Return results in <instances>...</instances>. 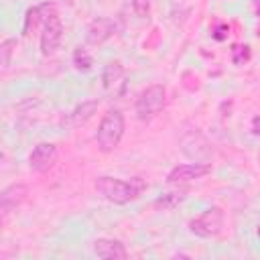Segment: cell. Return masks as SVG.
<instances>
[{"instance_id": "5", "label": "cell", "mask_w": 260, "mask_h": 260, "mask_svg": "<svg viewBox=\"0 0 260 260\" xmlns=\"http://www.w3.org/2000/svg\"><path fill=\"white\" fill-rule=\"evenodd\" d=\"M61 39H63V22L59 14L53 12L41 26V55L43 57L53 55L59 49Z\"/></svg>"}, {"instance_id": "6", "label": "cell", "mask_w": 260, "mask_h": 260, "mask_svg": "<svg viewBox=\"0 0 260 260\" xmlns=\"http://www.w3.org/2000/svg\"><path fill=\"white\" fill-rule=\"evenodd\" d=\"M209 173H211V162H185V165H177L169 171L167 183H171V185L189 183V181L203 179Z\"/></svg>"}, {"instance_id": "2", "label": "cell", "mask_w": 260, "mask_h": 260, "mask_svg": "<svg viewBox=\"0 0 260 260\" xmlns=\"http://www.w3.org/2000/svg\"><path fill=\"white\" fill-rule=\"evenodd\" d=\"M124 130H126L124 114L120 110H108L98 126V132H95L98 148L102 152H112L114 148H118V144L124 136Z\"/></svg>"}, {"instance_id": "10", "label": "cell", "mask_w": 260, "mask_h": 260, "mask_svg": "<svg viewBox=\"0 0 260 260\" xmlns=\"http://www.w3.org/2000/svg\"><path fill=\"white\" fill-rule=\"evenodd\" d=\"M126 71L120 61H110L102 71V85L108 93H118L126 85Z\"/></svg>"}, {"instance_id": "7", "label": "cell", "mask_w": 260, "mask_h": 260, "mask_svg": "<svg viewBox=\"0 0 260 260\" xmlns=\"http://www.w3.org/2000/svg\"><path fill=\"white\" fill-rule=\"evenodd\" d=\"M57 144L53 142H39L28 154V167L32 173H47L57 162Z\"/></svg>"}, {"instance_id": "8", "label": "cell", "mask_w": 260, "mask_h": 260, "mask_svg": "<svg viewBox=\"0 0 260 260\" xmlns=\"http://www.w3.org/2000/svg\"><path fill=\"white\" fill-rule=\"evenodd\" d=\"M116 32V22L112 18L100 16L95 20H91L85 28V43L91 47H100L104 45L108 39H112V35Z\"/></svg>"}, {"instance_id": "20", "label": "cell", "mask_w": 260, "mask_h": 260, "mask_svg": "<svg viewBox=\"0 0 260 260\" xmlns=\"http://www.w3.org/2000/svg\"><path fill=\"white\" fill-rule=\"evenodd\" d=\"M252 132H254V134H260V116H256V118L252 120Z\"/></svg>"}, {"instance_id": "3", "label": "cell", "mask_w": 260, "mask_h": 260, "mask_svg": "<svg viewBox=\"0 0 260 260\" xmlns=\"http://www.w3.org/2000/svg\"><path fill=\"white\" fill-rule=\"evenodd\" d=\"M165 102H167V89H165V85L152 83L146 89H142L140 95L136 98V106H134L138 120L150 122L165 108Z\"/></svg>"}, {"instance_id": "1", "label": "cell", "mask_w": 260, "mask_h": 260, "mask_svg": "<svg viewBox=\"0 0 260 260\" xmlns=\"http://www.w3.org/2000/svg\"><path fill=\"white\" fill-rule=\"evenodd\" d=\"M95 193L114 203V205H126L134 199H138L146 191V181L142 177H130V179H118V177H98L93 181Z\"/></svg>"}, {"instance_id": "19", "label": "cell", "mask_w": 260, "mask_h": 260, "mask_svg": "<svg viewBox=\"0 0 260 260\" xmlns=\"http://www.w3.org/2000/svg\"><path fill=\"white\" fill-rule=\"evenodd\" d=\"M228 35H230V26L228 24H217L215 28H213V32H211V37L215 39V41H225L228 39Z\"/></svg>"}, {"instance_id": "13", "label": "cell", "mask_w": 260, "mask_h": 260, "mask_svg": "<svg viewBox=\"0 0 260 260\" xmlns=\"http://www.w3.org/2000/svg\"><path fill=\"white\" fill-rule=\"evenodd\" d=\"M100 102L98 100H87V102H81L79 106H75L71 110V114L67 116V124L71 128H77V126H83L87 120H91V116L95 114Z\"/></svg>"}, {"instance_id": "4", "label": "cell", "mask_w": 260, "mask_h": 260, "mask_svg": "<svg viewBox=\"0 0 260 260\" xmlns=\"http://www.w3.org/2000/svg\"><path fill=\"white\" fill-rule=\"evenodd\" d=\"M221 230H223V211L217 205L205 209L201 215L189 221V232L195 234L197 238H217Z\"/></svg>"}, {"instance_id": "12", "label": "cell", "mask_w": 260, "mask_h": 260, "mask_svg": "<svg viewBox=\"0 0 260 260\" xmlns=\"http://www.w3.org/2000/svg\"><path fill=\"white\" fill-rule=\"evenodd\" d=\"M26 193H28V189H26V185H22V183H12V185H8V187L0 193V211H2V213H10L12 209H16V207L26 199Z\"/></svg>"}, {"instance_id": "18", "label": "cell", "mask_w": 260, "mask_h": 260, "mask_svg": "<svg viewBox=\"0 0 260 260\" xmlns=\"http://www.w3.org/2000/svg\"><path fill=\"white\" fill-rule=\"evenodd\" d=\"M183 199H185V195H183V193H167V195H162V197L156 201V205H162V207H173V205L181 203Z\"/></svg>"}, {"instance_id": "15", "label": "cell", "mask_w": 260, "mask_h": 260, "mask_svg": "<svg viewBox=\"0 0 260 260\" xmlns=\"http://www.w3.org/2000/svg\"><path fill=\"white\" fill-rule=\"evenodd\" d=\"M250 57H252V53H250V47L248 45H232V49H230V59H232V63L234 65H244V63H248L250 61Z\"/></svg>"}, {"instance_id": "17", "label": "cell", "mask_w": 260, "mask_h": 260, "mask_svg": "<svg viewBox=\"0 0 260 260\" xmlns=\"http://www.w3.org/2000/svg\"><path fill=\"white\" fill-rule=\"evenodd\" d=\"M130 4L138 18H146L150 14V0H130Z\"/></svg>"}, {"instance_id": "21", "label": "cell", "mask_w": 260, "mask_h": 260, "mask_svg": "<svg viewBox=\"0 0 260 260\" xmlns=\"http://www.w3.org/2000/svg\"><path fill=\"white\" fill-rule=\"evenodd\" d=\"M256 234H258V238H260V223H258V230H256Z\"/></svg>"}, {"instance_id": "16", "label": "cell", "mask_w": 260, "mask_h": 260, "mask_svg": "<svg viewBox=\"0 0 260 260\" xmlns=\"http://www.w3.org/2000/svg\"><path fill=\"white\" fill-rule=\"evenodd\" d=\"M16 39H4L2 45H0V63H2V69H8L10 65V59H12V53L16 51Z\"/></svg>"}, {"instance_id": "11", "label": "cell", "mask_w": 260, "mask_h": 260, "mask_svg": "<svg viewBox=\"0 0 260 260\" xmlns=\"http://www.w3.org/2000/svg\"><path fill=\"white\" fill-rule=\"evenodd\" d=\"M93 252L102 260H126L128 258L126 246L120 240H112V238H98L93 242Z\"/></svg>"}, {"instance_id": "14", "label": "cell", "mask_w": 260, "mask_h": 260, "mask_svg": "<svg viewBox=\"0 0 260 260\" xmlns=\"http://www.w3.org/2000/svg\"><path fill=\"white\" fill-rule=\"evenodd\" d=\"M71 63H73V67H75L77 71L87 73V71H91V67H93V57L89 55V51H87L85 47H75V49H73V55H71Z\"/></svg>"}, {"instance_id": "9", "label": "cell", "mask_w": 260, "mask_h": 260, "mask_svg": "<svg viewBox=\"0 0 260 260\" xmlns=\"http://www.w3.org/2000/svg\"><path fill=\"white\" fill-rule=\"evenodd\" d=\"M57 12V6L53 2H43L39 6H30L24 12V22H22V37H30L39 26H43V22Z\"/></svg>"}]
</instances>
